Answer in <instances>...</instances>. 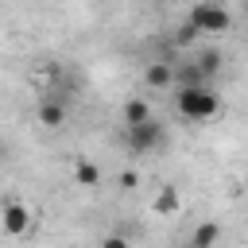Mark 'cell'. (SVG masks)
Segmentation results:
<instances>
[{
	"label": "cell",
	"mask_w": 248,
	"mask_h": 248,
	"mask_svg": "<svg viewBox=\"0 0 248 248\" xmlns=\"http://www.w3.org/2000/svg\"><path fill=\"white\" fill-rule=\"evenodd\" d=\"M151 209H155V217H174V213L182 209V198H178V186H159V194H155V202H151Z\"/></svg>",
	"instance_id": "5"
},
{
	"label": "cell",
	"mask_w": 248,
	"mask_h": 248,
	"mask_svg": "<svg viewBox=\"0 0 248 248\" xmlns=\"http://www.w3.org/2000/svg\"><path fill=\"white\" fill-rule=\"evenodd\" d=\"M174 108H178L186 120L202 124V120H213V116L221 112V97H217L209 85H178V93H174Z\"/></svg>",
	"instance_id": "1"
},
{
	"label": "cell",
	"mask_w": 248,
	"mask_h": 248,
	"mask_svg": "<svg viewBox=\"0 0 248 248\" xmlns=\"http://www.w3.org/2000/svg\"><path fill=\"white\" fill-rule=\"evenodd\" d=\"M194 39H198V27H194V23L186 19V23H182V27L174 31V46H190Z\"/></svg>",
	"instance_id": "13"
},
{
	"label": "cell",
	"mask_w": 248,
	"mask_h": 248,
	"mask_svg": "<svg viewBox=\"0 0 248 248\" xmlns=\"http://www.w3.org/2000/svg\"><path fill=\"white\" fill-rule=\"evenodd\" d=\"M0 225H4L8 236H23V232H31L35 217H31V209L23 202H4L0 205Z\"/></svg>",
	"instance_id": "4"
},
{
	"label": "cell",
	"mask_w": 248,
	"mask_h": 248,
	"mask_svg": "<svg viewBox=\"0 0 248 248\" xmlns=\"http://www.w3.org/2000/svg\"><path fill=\"white\" fill-rule=\"evenodd\" d=\"M186 19L198 27V35H225V31L232 27L229 8H225V4H217V0H198V4H190Z\"/></svg>",
	"instance_id": "2"
},
{
	"label": "cell",
	"mask_w": 248,
	"mask_h": 248,
	"mask_svg": "<svg viewBox=\"0 0 248 248\" xmlns=\"http://www.w3.org/2000/svg\"><path fill=\"white\" fill-rule=\"evenodd\" d=\"M143 81H147L151 89H170V85H174V66H170V62H147Z\"/></svg>",
	"instance_id": "6"
},
{
	"label": "cell",
	"mask_w": 248,
	"mask_h": 248,
	"mask_svg": "<svg viewBox=\"0 0 248 248\" xmlns=\"http://www.w3.org/2000/svg\"><path fill=\"white\" fill-rule=\"evenodd\" d=\"M147 116H155V112H151V105H147L143 97H132V101H124V108H120V124H124V128L143 124Z\"/></svg>",
	"instance_id": "7"
},
{
	"label": "cell",
	"mask_w": 248,
	"mask_h": 248,
	"mask_svg": "<svg viewBox=\"0 0 248 248\" xmlns=\"http://www.w3.org/2000/svg\"><path fill=\"white\" fill-rule=\"evenodd\" d=\"M74 182H78V186H85V190L101 186V170H97V163H89V159H78V167H74Z\"/></svg>",
	"instance_id": "10"
},
{
	"label": "cell",
	"mask_w": 248,
	"mask_h": 248,
	"mask_svg": "<svg viewBox=\"0 0 248 248\" xmlns=\"http://www.w3.org/2000/svg\"><path fill=\"white\" fill-rule=\"evenodd\" d=\"M39 124L43 128H62L66 124V105L62 101H43L39 105Z\"/></svg>",
	"instance_id": "8"
},
{
	"label": "cell",
	"mask_w": 248,
	"mask_h": 248,
	"mask_svg": "<svg viewBox=\"0 0 248 248\" xmlns=\"http://www.w3.org/2000/svg\"><path fill=\"white\" fill-rule=\"evenodd\" d=\"M163 143H167V128H163L155 116H147L143 124L124 128V147H128V151H136V155L155 151V147H163Z\"/></svg>",
	"instance_id": "3"
},
{
	"label": "cell",
	"mask_w": 248,
	"mask_h": 248,
	"mask_svg": "<svg viewBox=\"0 0 248 248\" xmlns=\"http://www.w3.org/2000/svg\"><path fill=\"white\" fill-rule=\"evenodd\" d=\"M221 240V225L217 221H205V225H198L194 232H190V248H209V244H217Z\"/></svg>",
	"instance_id": "9"
},
{
	"label": "cell",
	"mask_w": 248,
	"mask_h": 248,
	"mask_svg": "<svg viewBox=\"0 0 248 248\" xmlns=\"http://www.w3.org/2000/svg\"><path fill=\"white\" fill-rule=\"evenodd\" d=\"M116 182H120V190H136V186H140V174H136V170H120Z\"/></svg>",
	"instance_id": "14"
},
{
	"label": "cell",
	"mask_w": 248,
	"mask_h": 248,
	"mask_svg": "<svg viewBox=\"0 0 248 248\" xmlns=\"http://www.w3.org/2000/svg\"><path fill=\"white\" fill-rule=\"evenodd\" d=\"M198 66H202V74H205V78L221 74V50H202V54H198Z\"/></svg>",
	"instance_id": "12"
},
{
	"label": "cell",
	"mask_w": 248,
	"mask_h": 248,
	"mask_svg": "<svg viewBox=\"0 0 248 248\" xmlns=\"http://www.w3.org/2000/svg\"><path fill=\"white\" fill-rule=\"evenodd\" d=\"M174 81H178V85H205L209 78L202 74V66H198V62H182V66L174 70Z\"/></svg>",
	"instance_id": "11"
},
{
	"label": "cell",
	"mask_w": 248,
	"mask_h": 248,
	"mask_svg": "<svg viewBox=\"0 0 248 248\" xmlns=\"http://www.w3.org/2000/svg\"><path fill=\"white\" fill-rule=\"evenodd\" d=\"M0 159H4V143H0Z\"/></svg>",
	"instance_id": "15"
}]
</instances>
